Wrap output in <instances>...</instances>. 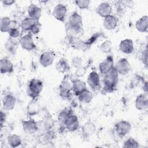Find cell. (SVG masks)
Returning <instances> with one entry per match:
<instances>
[{
	"label": "cell",
	"instance_id": "18",
	"mask_svg": "<svg viewBox=\"0 0 148 148\" xmlns=\"http://www.w3.org/2000/svg\"><path fill=\"white\" fill-rule=\"evenodd\" d=\"M119 50L125 54H132L134 51L133 41L130 39H125L120 41L119 45Z\"/></svg>",
	"mask_w": 148,
	"mask_h": 148
},
{
	"label": "cell",
	"instance_id": "41",
	"mask_svg": "<svg viewBox=\"0 0 148 148\" xmlns=\"http://www.w3.org/2000/svg\"><path fill=\"white\" fill-rule=\"evenodd\" d=\"M147 51H148V50H147V45H146V48L143 50V51L140 55L141 61L145 65L146 67H147V56H148Z\"/></svg>",
	"mask_w": 148,
	"mask_h": 148
},
{
	"label": "cell",
	"instance_id": "22",
	"mask_svg": "<svg viewBox=\"0 0 148 148\" xmlns=\"http://www.w3.org/2000/svg\"><path fill=\"white\" fill-rule=\"evenodd\" d=\"M40 110L41 106L37 99H31L27 105L26 108L27 114L29 117L38 114Z\"/></svg>",
	"mask_w": 148,
	"mask_h": 148
},
{
	"label": "cell",
	"instance_id": "1",
	"mask_svg": "<svg viewBox=\"0 0 148 148\" xmlns=\"http://www.w3.org/2000/svg\"><path fill=\"white\" fill-rule=\"evenodd\" d=\"M102 76V91L105 94L113 92L117 87L119 79V74L114 67Z\"/></svg>",
	"mask_w": 148,
	"mask_h": 148
},
{
	"label": "cell",
	"instance_id": "37",
	"mask_svg": "<svg viewBox=\"0 0 148 148\" xmlns=\"http://www.w3.org/2000/svg\"><path fill=\"white\" fill-rule=\"evenodd\" d=\"M127 6L124 1H118L116 6V13L117 15L122 17L125 12V9Z\"/></svg>",
	"mask_w": 148,
	"mask_h": 148
},
{
	"label": "cell",
	"instance_id": "4",
	"mask_svg": "<svg viewBox=\"0 0 148 148\" xmlns=\"http://www.w3.org/2000/svg\"><path fill=\"white\" fill-rule=\"evenodd\" d=\"M72 91V82L67 77H65L60 82L58 86L59 95L64 99H68L71 98Z\"/></svg>",
	"mask_w": 148,
	"mask_h": 148
},
{
	"label": "cell",
	"instance_id": "35",
	"mask_svg": "<svg viewBox=\"0 0 148 148\" xmlns=\"http://www.w3.org/2000/svg\"><path fill=\"white\" fill-rule=\"evenodd\" d=\"M139 146V142L134 138L130 137L127 138L123 143V147H131L138 148Z\"/></svg>",
	"mask_w": 148,
	"mask_h": 148
},
{
	"label": "cell",
	"instance_id": "17",
	"mask_svg": "<svg viewBox=\"0 0 148 148\" xmlns=\"http://www.w3.org/2000/svg\"><path fill=\"white\" fill-rule=\"evenodd\" d=\"M112 7L110 4L107 2L100 3L96 8V13L101 17H106L112 14Z\"/></svg>",
	"mask_w": 148,
	"mask_h": 148
},
{
	"label": "cell",
	"instance_id": "43",
	"mask_svg": "<svg viewBox=\"0 0 148 148\" xmlns=\"http://www.w3.org/2000/svg\"><path fill=\"white\" fill-rule=\"evenodd\" d=\"M2 3L3 6H9L12 5L15 3V1L14 0H2L1 1Z\"/></svg>",
	"mask_w": 148,
	"mask_h": 148
},
{
	"label": "cell",
	"instance_id": "29",
	"mask_svg": "<svg viewBox=\"0 0 148 148\" xmlns=\"http://www.w3.org/2000/svg\"><path fill=\"white\" fill-rule=\"evenodd\" d=\"M65 32L66 34V36L68 38H72V37H80L81 35L83 34V28H79L73 27L71 26L66 24L65 26Z\"/></svg>",
	"mask_w": 148,
	"mask_h": 148
},
{
	"label": "cell",
	"instance_id": "42",
	"mask_svg": "<svg viewBox=\"0 0 148 148\" xmlns=\"http://www.w3.org/2000/svg\"><path fill=\"white\" fill-rule=\"evenodd\" d=\"M1 117H0V125H1V127L5 125V123L6 122V114L5 112H3V110L1 111V113H0Z\"/></svg>",
	"mask_w": 148,
	"mask_h": 148
},
{
	"label": "cell",
	"instance_id": "38",
	"mask_svg": "<svg viewBox=\"0 0 148 148\" xmlns=\"http://www.w3.org/2000/svg\"><path fill=\"white\" fill-rule=\"evenodd\" d=\"M42 140L46 143L51 142L55 138L54 133L52 130H49L43 132L42 134Z\"/></svg>",
	"mask_w": 148,
	"mask_h": 148
},
{
	"label": "cell",
	"instance_id": "8",
	"mask_svg": "<svg viewBox=\"0 0 148 148\" xmlns=\"http://www.w3.org/2000/svg\"><path fill=\"white\" fill-rule=\"evenodd\" d=\"M21 126L24 132L27 134H34L39 131L38 122L31 117L27 120H21Z\"/></svg>",
	"mask_w": 148,
	"mask_h": 148
},
{
	"label": "cell",
	"instance_id": "21",
	"mask_svg": "<svg viewBox=\"0 0 148 148\" xmlns=\"http://www.w3.org/2000/svg\"><path fill=\"white\" fill-rule=\"evenodd\" d=\"M96 130V125L91 121H87L82 127V134L84 138H88L93 135Z\"/></svg>",
	"mask_w": 148,
	"mask_h": 148
},
{
	"label": "cell",
	"instance_id": "12",
	"mask_svg": "<svg viewBox=\"0 0 148 148\" xmlns=\"http://www.w3.org/2000/svg\"><path fill=\"white\" fill-rule=\"evenodd\" d=\"M55 58V54L52 51L43 52L39 56V63L44 68L48 67L53 64Z\"/></svg>",
	"mask_w": 148,
	"mask_h": 148
},
{
	"label": "cell",
	"instance_id": "10",
	"mask_svg": "<svg viewBox=\"0 0 148 148\" xmlns=\"http://www.w3.org/2000/svg\"><path fill=\"white\" fill-rule=\"evenodd\" d=\"M67 13V7L65 5L58 3L53 9V15L58 21L64 23L65 20Z\"/></svg>",
	"mask_w": 148,
	"mask_h": 148
},
{
	"label": "cell",
	"instance_id": "31",
	"mask_svg": "<svg viewBox=\"0 0 148 148\" xmlns=\"http://www.w3.org/2000/svg\"><path fill=\"white\" fill-rule=\"evenodd\" d=\"M56 69L61 73H65L70 69V66L67 60L64 58H60L56 64Z\"/></svg>",
	"mask_w": 148,
	"mask_h": 148
},
{
	"label": "cell",
	"instance_id": "5",
	"mask_svg": "<svg viewBox=\"0 0 148 148\" xmlns=\"http://www.w3.org/2000/svg\"><path fill=\"white\" fill-rule=\"evenodd\" d=\"M87 83L89 87L93 91H99L102 88L101 77L96 71H92L88 74Z\"/></svg>",
	"mask_w": 148,
	"mask_h": 148
},
{
	"label": "cell",
	"instance_id": "11",
	"mask_svg": "<svg viewBox=\"0 0 148 148\" xmlns=\"http://www.w3.org/2000/svg\"><path fill=\"white\" fill-rule=\"evenodd\" d=\"M114 59L112 55H108L98 65L99 73L103 75L108 72L114 67Z\"/></svg>",
	"mask_w": 148,
	"mask_h": 148
},
{
	"label": "cell",
	"instance_id": "15",
	"mask_svg": "<svg viewBox=\"0 0 148 148\" xmlns=\"http://www.w3.org/2000/svg\"><path fill=\"white\" fill-rule=\"evenodd\" d=\"M66 24L73 27L82 28H83V18L82 16L76 11L73 12L69 16Z\"/></svg>",
	"mask_w": 148,
	"mask_h": 148
},
{
	"label": "cell",
	"instance_id": "13",
	"mask_svg": "<svg viewBox=\"0 0 148 148\" xmlns=\"http://www.w3.org/2000/svg\"><path fill=\"white\" fill-rule=\"evenodd\" d=\"M64 127L69 132H74L77 130L80 127V123L78 117L76 114H72L65 121Z\"/></svg>",
	"mask_w": 148,
	"mask_h": 148
},
{
	"label": "cell",
	"instance_id": "2",
	"mask_svg": "<svg viewBox=\"0 0 148 148\" xmlns=\"http://www.w3.org/2000/svg\"><path fill=\"white\" fill-rule=\"evenodd\" d=\"M43 88V82L36 78L31 79L28 83L27 92L32 99H37Z\"/></svg>",
	"mask_w": 148,
	"mask_h": 148
},
{
	"label": "cell",
	"instance_id": "16",
	"mask_svg": "<svg viewBox=\"0 0 148 148\" xmlns=\"http://www.w3.org/2000/svg\"><path fill=\"white\" fill-rule=\"evenodd\" d=\"M3 108L5 110L9 111L14 109L16 103V98L11 93L5 94L2 100Z\"/></svg>",
	"mask_w": 148,
	"mask_h": 148
},
{
	"label": "cell",
	"instance_id": "14",
	"mask_svg": "<svg viewBox=\"0 0 148 148\" xmlns=\"http://www.w3.org/2000/svg\"><path fill=\"white\" fill-rule=\"evenodd\" d=\"M38 122L39 131L42 130L43 132L51 130L54 125V120L50 114H46L42 120Z\"/></svg>",
	"mask_w": 148,
	"mask_h": 148
},
{
	"label": "cell",
	"instance_id": "34",
	"mask_svg": "<svg viewBox=\"0 0 148 148\" xmlns=\"http://www.w3.org/2000/svg\"><path fill=\"white\" fill-rule=\"evenodd\" d=\"M100 51L103 53L108 54L111 52L112 50V43L110 40L103 41L99 46Z\"/></svg>",
	"mask_w": 148,
	"mask_h": 148
},
{
	"label": "cell",
	"instance_id": "28",
	"mask_svg": "<svg viewBox=\"0 0 148 148\" xmlns=\"http://www.w3.org/2000/svg\"><path fill=\"white\" fill-rule=\"evenodd\" d=\"M135 28L139 32H146L148 29V17L145 15L139 18L135 23Z\"/></svg>",
	"mask_w": 148,
	"mask_h": 148
},
{
	"label": "cell",
	"instance_id": "24",
	"mask_svg": "<svg viewBox=\"0 0 148 148\" xmlns=\"http://www.w3.org/2000/svg\"><path fill=\"white\" fill-rule=\"evenodd\" d=\"M71 82L72 91L76 96H77L79 94L87 88L86 83L81 79H75Z\"/></svg>",
	"mask_w": 148,
	"mask_h": 148
},
{
	"label": "cell",
	"instance_id": "33",
	"mask_svg": "<svg viewBox=\"0 0 148 148\" xmlns=\"http://www.w3.org/2000/svg\"><path fill=\"white\" fill-rule=\"evenodd\" d=\"M73 113V112L70 108H65L61 110L58 114V120L60 124L61 125L64 126L66 120Z\"/></svg>",
	"mask_w": 148,
	"mask_h": 148
},
{
	"label": "cell",
	"instance_id": "44",
	"mask_svg": "<svg viewBox=\"0 0 148 148\" xmlns=\"http://www.w3.org/2000/svg\"><path fill=\"white\" fill-rule=\"evenodd\" d=\"M142 89L144 91V93L147 94V82L146 81L143 83V85L142 86Z\"/></svg>",
	"mask_w": 148,
	"mask_h": 148
},
{
	"label": "cell",
	"instance_id": "3",
	"mask_svg": "<svg viewBox=\"0 0 148 148\" xmlns=\"http://www.w3.org/2000/svg\"><path fill=\"white\" fill-rule=\"evenodd\" d=\"M20 28L22 31L30 33L32 35L38 34L41 28V24L39 21L35 20L29 17H25L20 23Z\"/></svg>",
	"mask_w": 148,
	"mask_h": 148
},
{
	"label": "cell",
	"instance_id": "25",
	"mask_svg": "<svg viewBox=\"0 0 148 148\" xmlns=\"http://www.w3.org/2000/svg\"><path fill=\"white\" fill-rule=\"evenodd\" d=\"M28 17L39 21L42 16V9L37 5L32 3L28 7Z\"/></svg>",
	"mask_w": 148,
	"mask_h": 148
},
{
	"label": "cell",
	"instance_id": "39",
	"mask_svg": "<svg viewBox=\"0 0 148 148\" xmlns=\"http://www.w3.org/2000/svg\"><path fill=\"white\" fill-rule=\"evenodd\" d=\"M74 2L76 6L82 10L88 9L90 4V1L88 0H76Z\"/></svg>",
	"mask_w": 148,
	"mask_h": 148
},
{
	"label": "cell",
	"instance_id": "19",
	"mask_svg": "<svg viewBox=\"0 0 148 148\" xmlns=\"http://www.w3.org/2000/svg\"><path fill=\"white\" fill-rule=\"evenodd\" d=\"M17 23L14 20H12L8 16L2 17L0 21V30L2 32H9L13 27L17 26Z\"/></svg>",
	"mask_w": 148,
	"mask_h": 148
},
{
	"label": "cell",
	"instance_id": "30",
	"mask_svg": "<svg viewBox=\"0 0 148 148\" xmlns=\"http://www.w3.org/2000/svg\"><path fill=\"white\" fill-rule=\"evenodd\" d=\"M8 145L13 148L20 146L22 143L21 137L17 134H9L6 138Z\"/></svg>",
	"mask_w": 148,
	"mask_h": 148
},
{
	"label": "cell",
	"instance_id": "36",
	"mask_svg": "<svg viewBox=\"0 0 148 148\" xmlns=\"http://www.w3.org/2000/svg\"><path fill=\"white\" fill-rule=\"evenodd\" d=\"M21 29L20 28V27H18L17 25L14 27H13L10 29V31L8 32L9 37L15 39H17L18 38H20L21 37Z\"/></svg>",
	"mask_w": 148,
	"mask_h": 148
},
{
	"label": "cell",
	"instance_id": "23",
	"mask_svg": "<svg viewBox=\"0 0 148 148\" xmlns=\"http://www.w3.org/2000/svg\"><path fill=\"white\" fill-rule=\"evenodd\" d=\"M14 71V65L8 57H3L0 60V72L2 74L11 73Z\"/></svg>",
	"mask_w": 148,
	"mask_h": 148
},
{
	"label": "cell",
	"instance_id": "32",
	"mask_svg": "<svg viewBox=\"0 0 148 148\" xmlns=\"http://www.w3.org/2000/svg\"><path fill=\"white\" fill-rule=\"evenodd\" d=\"M78 100L83 103H89L93 99V94L91 91L87 88L79 94L77 96Z\"/></svg>",
	"mask_w": 148,
	"mask_h": 148
},
{
	"label": "cell",
	"instance_id": "26",
	"mask_svg": "<svg viewBox=\"0 0 148 148\" xmlns=\"http://www.w3.org/2000/svg\"><path fill=\"white\" fill-rule=\"evenodd\" d=\"M118 24V20L116 16L111 14L104 18L103 21V25L104 28L108 30L114 29Z\"/></svg>",
	"mask_w": 148,
	"mask_h": 148
},
{
	"label": "cell",
	"instance_id": "20",
	"mask_svg": "<svg viewBox=\"0 0 148 148\" xmlns=\"http://www.w3.org/2000/svg\"><path fill=\"white\" fill-rule=\"evenodd\" d=\"M135 106L138 110H146L148 108V98L147 94L142 93L138 95L135 101Z\"/></svg>",
	"mask_w": 148,
	"mask_h": 148
},
{
	"label": "cell",
	"instance_id": "27",
	"mask_svg": "<svg viewBox=\"0 0 148 148\" xmlns=\"http://www.w3.org/2000/svg\"><path fill=\"white\" fill-rule=\"evenodd\" d=\"M18 45V40L9 37L5 43V49L9 53L14 55L17 52Z\"/></svg>",
	"mask_w": 148,
	"mask_h": 148
},
{
	"label": "cell",
	"instance_id": "9",
	"mask_svg": "<svg viewBox=\"0 0 148 148\" xmlns=\"http://www.w3.org/2000/svg\"><path fill=\"white\" fill-rule=\"evenodd\" d=\"M114 67L119 75L123 76L127 75L131 71V66L128 60L125 58H120Z\"/></svg>",
	"mask_w": 148,
	"mask_h": 148
},
{
	"label": "cell",
	"instance_id": "40",
	"mask_svg": "<svg viewBox=\"0 0 148 148\" xmlns=\"http://www.w3.org/2000/svg\"><path fill=\"white\" fill-rule=\"evenodd\" d=\"M83 60L80 57L74 56L71 60V65L76 69L82 67Z\"/></svg>",
	"mask_w": 148,
	"mask_h": 148
},
{
	"label": "cell",
	"instance_id": "7",
	"mask_svg": "<svg viewBox=\"0 0 148 148\" xmlns=\"http://www.w3.org/2000/svg\"><path fill=\"white\" fill-rule=\"evenodd\" d=\"M114 130L117 135L121 138L126 136L131 130V124L127 120H120L114 124Z\"/></svg>",
	"mask_w": 148,
	"mask_h": 148
},
{
	"label": "cell",
	"instance_id": "6",
	"mask_svg": "<svg viewBox=\"0 0 148 148\" xmlns=\"http://www.w3.org/2000/svg\"><path fill=\"white\" fill-rule=\"evenodd\" d=\"M19 45L25 50L32 51L36 48V45L32 38V35L30 33L25 34L19 38Z\"/></svg>",
	"mask_w": 148,
	"mask_h": 148
}]
</instances>
